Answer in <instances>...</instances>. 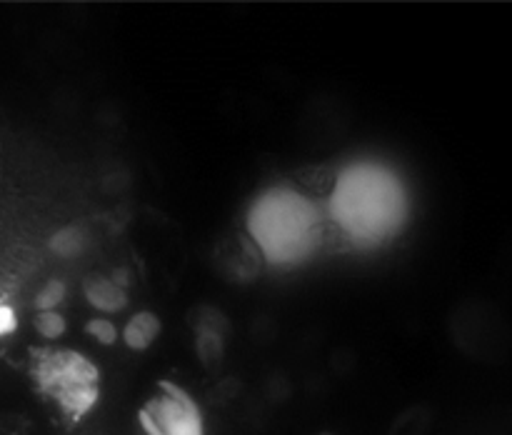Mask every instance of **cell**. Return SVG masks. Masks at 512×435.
<instances>
[{"mask_svg":"<svg viewBox=\"0 0 512 435\" xmlns=\"http://www.w3.org/2000/svg\"><path fill=\"white\" fill-rule=\"evenodd\" d=\"M15 328H18V315H15V310L10 305H0V338L15 333Z\"/></svg>","mask_w":512,"mask_h":435,"instance_id":"30bf717a","label":"cell"},{"mask_svg":"<svg viewBox=\"0 0 512 435\" xmlns=\"http://www.w3.org/2000/svg\"><path fill=\"white\" fill-rule=\"evenodd\" d=\"M50 248L55 250L63 258H70V255H78L83 250V233L78 228H63L50 238Z\"/></svg>","mask_w":512,"mask_h":435,"instance_id":"8992f818","label":"cell"},{"mask_svg":"<svg viewBox=\"0 0 512 435\" xmlns=\"http://www.w3.org/2000/svg\"><path fill=\"white\" fill-rule=\"evenodd\" d=\"M138 420L145 435H205L203 410L173 380H160L158 390L140 408Z\"/></svg>","mask_w":512,"mask_h":435,"instance_id":"7a4b0ae2","label":"cell"},{"mask_svg":"<svg viewBox=\"0 0 512 435\" xmlns=\"http://www.w3.org/2000/svg\"><path fill=\"white\" fill-rule=\"evenodd\" d=\"M35 330H38L43 338L58 340L60 335L65 333V318L58 310H40V313L35 315Z\"/></svg>","mask_w":512,"mask_h":435,"instance_id":"ba28073f","label":"cell"},{"mask_svg":"<svg viewBox=\"0 0 512 435\" xmlns=\"http://www.w3.org/2000/svg\"><path fill=\"white\" fill-rule=\"evenodd\" d=\"M318 435H338V433H333V430H323V433H318Z\"/></svg>","mask_w":512,"mask_h":435,"instance_id":"8fae6325","label":"cell"},{"mask_svg":"<svg viewBox=\"0 0 512 435\" xmlns=\"http://www.w3.org/2000/svg\"><path fill=\"white\" fill-rule=\"evenodd\" d=\"M33 380L65 418H83L100 398V370L75 350H33Z\"/></svg>","mask_w":512,"mask_h":435,"instance_id":"6da1fadb","label":"cell"},{"mask_svg":"<svg viewBox=\"0 0 512 435\" xmlns=\"http://www.w3.org/2000/svg\"><path fill=\"white\" fill-rule=\"evenodd\" d=\"M85 333L98 340L100 345H113L118 340V328L108 318H93L85 323Z\"/></svg>","mask_w":512,"mask_h":435,"instance_id":"9c48e42d","label":"cell"},{"mask_svg":"<svg viewBox=\"0 0 512 435\" xmlns=\"http://www.w3.org/2000/svg\"><path fill=\"white\" fill-rule=\"evenodd\" d=\"M63 298H65V283H63V280L53 278L38 290L33 305H35V310H38V313H40V310H55L60 303H63Z\"/></svg>","mask_w":512,"mask_h":435,"instance_id":"52a82bcc","label":"cell"},{"mask_svg":"<svg viewBox=\"0 0 512 435\" xmlns=\"http://www.w3.org/2000/svg\"><path fill=\"white\" fill-rule=\"evenodd\" d=\"M85 300L100 313H118L128 305V293L113 278H88L83 285Z\"/></svg>","mask_w":512,"mask_h":435,"instance_id":"277c9868","label":"cell"},{"mask_svg":"<svg viewBox=\"0 0 512 435\" xmlns=\"http://www.w3.org/2000/svg\"><path fill=\"white\" fill-rule=\"evenodd\" d=\"M163 333V323L150 310H140L128 320L123 330V340L130 350H148Z\"/></svg>","mask_w":512,"mask_h":435,"instance_id":"5b68a950","label":"cell"},{"mask_svg":"<svg viewBox=\"0 0 512 435\" xmlns=\"http://www.w3.org/2000/svg\"><path fill=\"white\" fill-rule=\"evenodd\" d=\"M225 333H228V318L218 308L203 305L195 310V350L200 363L208 370L223 363Z\"/></svg>","mask_w":512,"mask_h":435,"instance_id":"3957f363","label":"cell"}]
</instances>
